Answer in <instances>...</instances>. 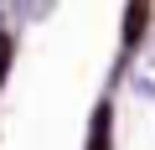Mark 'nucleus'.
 <instances>
[{
    "mask_svg": "<svg viewBox=\"0 0 155 150\" xmlns=\"http://www.w3.org/2000/svg\"><path fill=\"white\" fill-rule=\"evenodd\" d=\"M5 62H11V36H0V83H5Z\"/></svg>",
    "mask_w": 155,
    "mask_h": 150,
    "instance_id": "obj_4",
    "label": "nucleus"
},
{
    "mask_svg": "<svg viewBox=\"0 0 155 150\" xmlns=\"http://www.w3.org/2000/svg\"><path fill=\"white\" fill-rule=\"evenodd\" d=\"M124 16H129V21H124V42L134 47V31H145V16H150V5H129Z\"/></svg>",
    "mask_w": 155,
    "mask_h": 150,
    "instance_id": "obj_3",
    "label": "nucleus"
},
{
    "mask_svg": "<svg viewBox=\"0 0 155 150\" xmlns=\"http://www.w3.org/2000/svg\"><path fill=\"white\" fill-rule=\"evenodd\" d=\"M109 119H114V109L109 104H98V114H93V140H88V150H109L114 140H109Z\"/></svg>",
    "mask_w": 155,
    "mask_h": 150,
    "instance_id": "obj_2",
    "label": "nucleus"
},
{
    "mask_svg": "<svg viewBox=\"0 0 155 150\" xmlns=\"http://www.w3.org/2000/svg\"><path fill=\"white\" fill-rule=\"evenodd\" d=\"M129 78H134V88H140L145 98H155V36H150L145 47H134V57H129Z\"/></svg>",
    "mask_w": 155,
    "mask_h": 150,
    "instance_id": "obj_1",
    "label": "nucleus"
}]
</instances>
